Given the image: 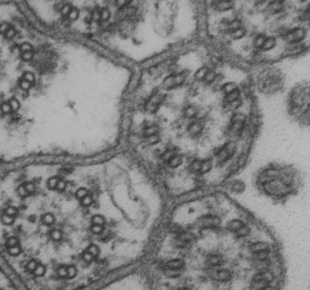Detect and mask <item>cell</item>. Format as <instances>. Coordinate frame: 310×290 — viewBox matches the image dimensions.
Returning <instances> with one entry per match:
<instances>
[{"label": "cell", "mask_w": 310, "mask_h": 290, "mask_svg": "<svg viewBox=\"0 0 310 290\" xmlns=\"http://www.w3.org/2000/svg\"><path fill=\"white\" fill-rule=\"evenodd\" d=\"M254 183L259 194L273 204L285 205L302 190L304 175L294 164L274 161L257 170Z\"/></svg>", "instance_id": "1"}, {"label": "cell", "mask_w": 310, "mask_h": 290, "mask_svg": "<svg viewBox=\"0 0 310 290\" xmlns=\"http://www.w3.org/2000/svg\"><path fill=\"white\" fill-rule=\"evenodd\" d=\"M286 104L293 121L301 127H310V81H301L291 87Z\"/></svg>", "instance_id": "2"}, {"label": "cell", "mask_w": 310, "mask_h": 290, "mask_svg": "<svg viewBox=\"0 0 310 290\" xmlns=\"http://www.w3.org/2000/svg\"><path fill=\"white\" fill-rule=\"evenodd\" d=\"M285 82V73L279 67L267 65L257 76V88L265 95H274L283 91Z\"/></svg>", "instance_id": "3"}, {"label": "cell", "mask_w": 310, "mask_h": 290, "mask_svg": "<svg viewBox=\"0 0 310 290\" xmlns=\"http://www.w3.org/2000/svg\"><path fill=\"white\" fill-rule=\"evenodd\" d=\"M308 35V29L302 25H298L295 26H291L285 31L281 35V38L285 42L286 45L300 44L306 42V39Z\"/></svg>", "instance_id": "4"}, {"label": "cell", "mask_w": 310, "mask_h": 290, "mask_svg": "<svg viewBox=\"0 0 310 290\" xmlns=\"http://www.w3.org/2000/svg\"><path fill=\"white\" fill-rule=\"evenodd\" d=\"M310 47V44L307 42H303L300 44L286 45V47L283 51V56L286 57H296L307 51Z\"/></svg>", "instance_id": "5"}, {"label": "cell", "mask_w": 310, "mask_h": 290, "mask_svg": "<svg viewBox=\"0 0 310 290\" xmlns=\"http://www.w3.org/2000/svg\"><path fill=\"white\" fill-rule=\"evenodd\" d=\"M186 75L184 73H179L178 75H173V76H170L169 78H167L163 83V86L165 88H172L174 86H177V85H180L181 83H182L185 80Z\"/></svg>", "instance_id": "6"}, {"label": "cell", "mask_w": 310, "mask_h": 290, "mask_svg": "<svg viewBox=\"0 0 310 290\" xmlns=\"http://www.w3.org/2000/svg\"><path fill=\"white\" fill-rule=\"evenodd\" d=\"M220 219L218 217H213V216H206L199 219V226L202 228H213L218 225H220Z\"/></svg>", "instance_id": "7"}, {"label": "cell", "mask_w": 310, "mask_h": 290, "mask_svg": "<svg viewBox=\"0 0 310 290\" xmlns=\"http://www.w3.org/2000/svg\"><path fill=\"white\" fill-rule=\"evenodd\" d=\"M278 36H276L274 35L271 36H268L267 38L264 41L262 46L260 48V51L262 52H268V51H272L276 48V46L278 45Z\"/></svg>", "instance_id": "8"}, {"label": "cell", "mask_w": 310, "mask_h": 290, "mask_svg": "<svg viewBox=\"0 0 310 290\" xmlns=\"http://www.w3.org/2000/svg\"><path fill=\"white\" fill-rule=\"evenodd\" d=\"M235 277V272L231 269L223 268L217 272V278L221 281H229L232 280Z\"/></svg>", "instance_id": "9"}, {"label": "cell", "mask_w": 310, "mask_h": 290, "mask_svg": "<svg viewBox=\"0 0 310 290\" xmlns=\"http://www.w3.org/2000/svg\"><path fill=\"white\" fill-rule=\"evenodd\" d=\"M267 36H268V35H266V34H264V33H260V34H258V35H257L255 36V38H254V40H253L254 47L256 49L260 50L262 44H263L264 41H265V39L267 38Z\"/></svg>", "instance_id": "10"}, {"label": "cell", "mask_w": 310, "mask_h": 290, "mask_svg": "<svg viewBox=\"0 0 310 290\" xmlns=\"http://www.w3.org/2000/svg\"><path fill=\"white\" fill-rule=\"evenodd\" d=\"M167 266L169 269H175V270H180L183 266H184V262L181 259H172L167 263Z\"/></svg>", "instance_id": "11"}, {"label": "cell", "mask_w": 310, "mask_h": 290, "mask_svg": "<svg viewBox=\"0 0 310 290\" xmlns=\"http://www.w3.org/2000/svg\"><path fill=\"white\" fill-rule=\"evenodd\" d=\"M202 130V125L199 122H193L191 126L189 128V133L191 135H197L199 134V133H200V131Z\"/></svg>", "instance_id": "12"}, {"label": "cell", "mask_w": 310, "mask_h": 290, "mask_svg": "<svg viewBox=\"0 0 310 290\" xmlns=\"http://www.w3.org/2000/svg\"><path fill=\"white\" fill-rule=\"evenodd\" d=\"M239 91L238 89H236L235 91H233V92H231L230 94H227V98H226V102L228 104H230L232 103V102L236 101L239 98Z\"/></svg>", "instance_id": "13"}, {"label": "cell", "mask_w": 310, "mask_h": 290, "mask_svg": "<svg viewBox=\"0 0 310 290\" xmlns=\"http://www.w3.org/2000/svg\"><path fill=\"white\" fill-rule=\"evenodd\" d=\"M182 162V158L179 155H174L170 160L169 161V165L172 168L179 167Z\"/></svg>", "instance_id": "14"}, {"label": "cell", "mask_w": 310, "mask_h": 290, "mask_svg": "<svg viewBox=\"0 0 310 290\" xmlns=\"http://www.w3.org/2000/svg\"><path fill=\"white\" fill-rule=\"evenodd\" d=\"M245 35H246V29L244 27H240L237 30L230 32V36H232V38H235V39H239L241 37H243Z\"/></svg>", "instance_id": "15"}, {"label": "cell", "mask_w": 310, "mask_h": 290, "mask_svg": "<svg viewBox=\"0 0 310 290\" xmlns=\"http://www.w3.org/2000/svg\"><path fill=\"white\" fill-rule=\"evenodd\" d=\"M242 27V24H241V21L239 20H233L231 21L229 24H228V27L227 29H228L230 32H233L235 30L239 29V28Z\"/></svg>", "instance_id": "16"}, {"label": "cell", "mask_w": 310, "mask_h": 290, "mask_svg": "<svg viewBox=\"0 0 310 290\" xmlns=\"http://www.w3.org/2000/svg\"><path fill=\"white\" fill-rule=\"evenodd\" d=\"M222 89H223L224 93L228 94H230L231 92H233V91H235L238 88H237V84L236 83H233V82H230V83H226L225 85H224Z\"/></svg>", "instance_id": "17"}, {"label": "cell", "mask_w": 310, "mask_h": 290, "mask_svg": "<svg viewBox=\"0 0 310 290\" xmlns=\"http://www.w3.org/2000/svg\"><path fill=\"white\" fill-rule=\"evenodd\" d=\"M212 167V163L210 161H202V166H200V170H199V172L200 173H205V172H208L209 170H210Z\"/></svg>", "instance_id": "18"}, {"label": "cell", "mask_w": 310, "mask_h": 290, "mask_svg": "<svg viewBox=\"0 0 310 290\" xmlns=\"http://www.w3.org/2000/svg\"><path fill=\"white\" fill-rule=\"evenodd\" d=\"M244 189H245V184L242 182V181H236V182H234L232 185V190L234 192L240 193L244 190Z\"/></svg>", "instance_id": "19"}, {"label": "cell", "mask_w": 310, "mask_h": 290, "mask_svg": "<svg viewBox=\"0 0 310 290\" xmlns=\"http://www.w3.org/2000/svg\"><path fill=\"white\" fill-rule=\"evenodd\" d=\"M158 131H159V128H158L157 126H155V125H152V126L148 127V128L144 131V135L146 136V137H150V136L157 134Z\"/></svg>", "instance_id": "20"}, {"label": "cell", "mask_w": 310, "mask_h": 290, "mask_svg": "<svg viewBox=\"0 0 310 290\" xmlns=\"http://www.w3.org/2000/svg\"><path fill=\"white\" fill-rule=\"evenodd\" d=\"M42 221L45 225H52L55 222V217L50 213L44 214L42 217Z\"/></svg>", "instance_id": "21"}, {"label": "cell", "mask_w": 310, "mask_h": 290, "mask_svg": "<svg viewBox=\"0 0 310 290\" xmlns=\"http://www.w3.org/2000/svg\"><path fill=\"white\" fill-rule=\"evenodd\" d=\"M234 3L233 2H218L217 3V7H219L220 10H228L233 7Z\"/></svg>", "instance_id": "22"}, {"label": "cell", "mask_w": 310, "mask_h": 290, "mask_svg": "<svg viewBox=\"0 0 310 290\" xmlns=\"http://www.w3.org/2000/svg\"><path fill=\"white\" fill-rule=\"evenodd\" d=\"M57 276L62 278H67V266H60L56 270Z\"/></svg>", "instance_id": "23"}, {"label": "cell", "mask_w": 310, "mask_h": 290, "mask_svg": "<svg viewBox=\"0 0 310 290\" xmlns=\"http://www.w3.org/2000/svg\"><path fill=\"white\" fill-rule=\"evenodd\" d=\"M209 73V70L208 68L206 67H202L196 73V75H195V76H196L197 79H199V80H202V79H204L205 76L207 75V73Z\"/></svg>", "instance_id": "24"}, {"label": "cell", "mask_w": 310, "mask_h": 290, "mask_svg": "<svg viewBox=\"0 0 310 290\" xmlns=\"http://www.w3.org/2000/svg\"><path fill=\"white\" fill-rule=\"evenodd\" d=\"M21 252H22V249H21V248H20L19 245H16V246H15V247H12V248H8V253H9L11 256H13V257H16V256L20 255Z\"/></svg>", "instance_id": "25"}, {"label": "cell", "mask_w": 310, "mask_h": 290, "mask_svg": "<svg viewBox=\"0 0 310 290\" xmlns=\"http://www.w3.org/2000/svg\"><path fill=\"white\" fill-rule=\"evenodd\" d=\"M14 217H12V216H9V215H7V214H4L2 217H1V221L2 223L5 224V225H11L14 223Z\"/></svg>", "instance_id": "26"}, {"label": "cell", "mask_w": 310, "mask_h": 290, "mask_svg": "<svg viewBox=\"0 0 310 290\" xmlns=\"http://www.w3.org/2000/svg\"><path fill=\"white\" fill-rule=\"evenodd\" d=\"M77 275V269L74 266H67V278H73Z\"/></svg>", "instance_id": "27"}, {"label": "cell", "mask_w": 310, "mask_h": 290, "mask_svg": "<svg viewBox=\"0 0 310 290\" xmlns=\"http://www.w3.org/2000/svg\"><path fill=\"white\" fill-rule=\"evenodd\" d=\"M105 223V219L101 215H95L93 218V224L94 225H100L102 226Z\"/></svg>", "instance_id": "28"}, {"label": "cell", "mask_w": 310, "mask_h": 290, "mask_svg": "<svg viewBox=\"0 0 310 290\" xmlns=\"http://www.w3.org/2000/svg\"><path fill=\"white\" fill-rule=\"evenodd\" d=\"M50 236L52 238V240H54L55 241H58L62 238V232L59 229H54L53 231L51 232Z\"/></svg>", "instance_id": "29"}, {"label": "cell", "mask_w": 310, "mask_h": 290, "mask_svg": "<svg viewBox=\"0 0 310 290\" xmlns=\"http://www.w3.org/2000/svg\"><path fill=\"white\" fill-rule=\"evenodd\" d=\"M88 195V191L86 189H84V188H81V189H79L76 193H75V196L77 198H80V200H83V198L84 197H86Z\"/></svg>", "instance_id": "30"}, {"label": "cell", "mask_w": 310, "mask_h": 290, "mask_svg": "<svg viewBox=\"0 0 310 290\" xmlns=\"http://www.w3.org/2000/svg\"><path fill=\"white\" fill-rule=\"evenodd\" d=\"M198 114V110L194 107H189L185 111V115L187 117H194Z\"/></svg>", "instance_id": "31"}, {"label": "cell", "mask_w": 310, "mask_h": 290, "mask_svg": "<svg viewBox=\"0 0 310 290\" xmlns=\"http://www.w3.org/2000/svg\"><path fill=\"white\" fill-rule=\"evenodd\" d=\"M221 258L219 256H211L209 258V263L210 265H220L221 263Z\"/></svg>", "instance_id": "32"}, {"label": "cell", "mask_w": 310, "mask_h": 290, "mask_svg": "<svg viewBox=\"0 0 310 290\" xmlns=\"http://www.w3.org/2000/svg\"><path fill=\"white\" fill-rule=\"evenodd\" d=\"M100 17L102 21H106L110 17V11L108 8H102L100 11Z\"/></svg>", "instance_id": "33"}, {"label": "cell", "mask_w": 310, "mask_h": 290, "mask_svg": "<svg viewBox=\"0 0 310 290\" xmlns=\"http://www.w3.org/2000/svg\"><path fill=\"white\" fill-rule=\"evenodd\" d=\"M87 251H88V252H90V253H91V254L93 255L94 257L95 258V257H97V256L99 255V253H100V249H99V248L97 247L96 245H91V246L88 248Z\"/></svg>", "instance_id": "34"}, {"label": "cell", "mask_w": 310, "mask_h": 290, "mask_svg": "<svg viewBox=\"0 0 310 290\" xmlns=\"http://www.w3.org/2000/svg\"><path fill=\"white\" fill-rule=\"evenodd\" d=\"M59 179L56 177H52L48 180L47 181V185L50 189H56V185L58 183Z\"/></svg>", "instance_id": "35"}, {"label": "cell", "mask_w": 310, "mask_h": 290, "mask_svg": "<svg viewBox=\"0 0 310 290\" xmlns=\"http://www.w3.org/2000/svg\"><path fill=\"white\" fill-rule=\"evenodd\" d=\"M8 103H9V104H10V106H11V109L14 110V111H16V110L19 108V106H20L19 102H18V100H17L16 98H11V99L9 100Z\"/></svg>", "instance_id": "36"}, {"label": "cell", "mask_w": 310, "mask_h": 290, "mask_svg": "<svg viewBox=\"0 0 310 290\" xmlns=\"http://www.w3.org/2000/svg\"><path fill=\"white\" fill-rule=\"evenodd\" d=\"M16 245H18V240L16 238V237H10L7 241V248H12V247H15Z\"/></svg>", "instance_id": "37"}, {"label": "cell", "mask_w": 310, "mask_h": 290, "mask_svg": "<svg viewBox=\"0 0 310 290\" xmlns=\"http://www.w3.org/2000/svg\"><path fill=\"white\" fill-rule=\"evenodd\" d=\"M200 166H202V161H195L191 163V170L193 172H199L200 170Z\"/></svg>", "instance_id": "38"}, {"label": "cell", "mask_w": 310, "mask_h": 290, "mask_svg": "<svg viewBox=\"0 0 310 290\" xmlns=\"http://www.w3.org/2000/svg\"><path fill=\"white\" fill-rule=\"evenodd\" d=\"M72 8H73V7H71V5H69V4L64 5L62 7V8H61V13H62V15H68L69 13L71 12Z\"/></svg>", "instance_id": "39"}, {"label": "cell", "mask_w": 310, "mask_h": 290, "mask_svg": "<svg viewBox=\"0 0 310 290\" xmlns=\"http://www.w3.org/2000/svg\"><path fill=\"white\" fill-rule=\"evenodd\" d=\"M94 256L92 255L90 252H88L87 250H86V251H84V253L83 254V259L85 261V262H87V263L92 262V261L94 260Z\"/></svg>", "instance_id": "40"}, {"label": "cell", "mask_w": 310, "mask_h": 290, "mask_svg": "<svg viewBox=\"0 0 310 290\" xmlns=\"http://www.w3.org/2000/svg\"><path fill=\"white\" fill-rule=\"evenodd\" d=\"M23 79H25V80L32 83L34 80V73L32 72H25L24 75H23Z\"/></svg>", "instance_id": "41"}, {"label": "cell", "mask_w": 310, "mask_h": 290, "mask_svg": "<svg viewBox=\"0 0 310 290\" xmlns=\"http://www.w3.org/2000/svg\"><path fill=\"white\" fill-rule=\"evenodd\" d=\"M92 203H93V198H92V196H90V195H87L82 200V204L84 207H88V206L92 205Z\"/></svg>", "instance_id": "42"}, {"label": "cell", "mask_w": 310, "mask_h": 290, "mask_svg": "<svg viewBox=\"0 0 310 290\" xmlns=\"http://www.w3.org/2000/svg\"><path fill=\"white\" fill-rule=\"evenodd\" d=\"M78 15H79L78 9L75 8V7H73V8H72L71 12L69 13L68 16H69V18H70L71 20H74V19H76L78 17Z\"/></svg>", "instance_id": "43"}, {"label": "cell", "mask_w": 310, "mask_h": 290, "mask_svg": "<svg viewBox=\"0 0 310 290\" xmlns=\"http://www.w3.org/2000/svg\"><path fill=\"white\" fill-rule=\"evenodd\" d=\"M20 50L23 51V52H26V51H32V45L31 44L27 43V42H25V43H22L20 44Z\"/></svg>", "instance_id": "44"}, {"label": "cell", "mask_w": 310, "mask_h": 290, "mask_svg": "<svg viewBox=\"0 0 310 290\" xmlns=\"http://www.w3.org/2000/svg\"><path fill=\"white\" fill-rule=\"evenodd\" d=\"M1 110L4 113H8L10 112V111L12 110L11 109V106L9 104L8 102H4V103L1 104Z\"/></svg>", "instance_id": "45"}, {"label": "cell", "mask_w": 310, "mask_h": 290, "mask_svg": "<svg viewBox=\"0 0 310 290\" xmlns=\"http://www.w3.org/2000/svg\"><path fill=\"white\" fill-rule=\"evenodd\" d=\"M17 213V209L16 207H8L5 209V214L7 215H9V216H12V217H14V216Z\"/></svg>", "instance_id": "46"}, {"label": "cell", "mask_w": 310, "mask_h": 290, "mask_svg": "<svg viewBox=\"0 0 310 290\" xmlns=\"http://www.w3.org/2000/svg\"><path fill=\"white\" fill-rule=\"evenodd\" d=\"M21 56H22V58L24 60H30L34 56V52H33V51H26V52H23Z\"/></svg>", "instance_id": "47"}, {"label": "cell", "mask_w": 310, "mask_h": 290, "mask_svg": "<svg viewBox=\"0 0 310 290\" xmlns=\"http://www.w3.org/2000/svg\"><path fill=\"white\" fill-rule=\"evenodd\" d=\"M166 275L170 277H176L180 275L179 270H175V269H168L166 271Z\"/></svg>", "instance_id": "48"}, {"label": "cell", "mask_w": 310, "mask_h": 290, "mask_svg": "<svg viewBox=\"0 0 310 290\" xmlns=\"http://www.w3.org/2000/svg\"><path fill=\"white\" fill-rule=\"evenodd\" d=\"M159 140H160V137L157 134H155V135H152V136H150V137H148L147 141L150 144H154V143H158Z\"/></svg>", "instance_id": "49"}, {"label": "cell", "mask_w": 310, "mask_h": 290, "mask_svg": "<svg viewBox=\"0 0 310 290\" xmlns=\"http://www.w3.org/2000/svg\"><path fill=\"white\" fill-rule=\"evenodd\" d=\"M25 188L26 190L28 193H31V192H34V189H36V186H34V184L33 182H26L25 185Z\"/></svg>", "instance_id": "50"}, {"label": "cell", "mask_w": 310, "mask_h": 290, "mask_svg": "<svg viewBox=\"0 0 310 290\" xmlns=\"http://www.w3.org/2000/svg\"><path fill=\"white\" fill-rule=\"evenodd\" d=\"M20 86H21V88H23L24 90H27V89L30 88L31 83L25 80V79H22V80L20 81Z\"/></svg>", "instance_id": "51"}, {"label": "cell", "mask_w": 310, "mask_h": 290, "mask_svg": "<svg viewBox=\"0 0 310 290\" xmlns=\"http://www.w3.org/2000/svg\"><path fill=\"white\" fill-rule=\"evenodd\" d=\"M92 231L95 233V234H100V233L103 231V227L100 225H94L92 227Z\"/></svg>", "instance_id": "52"}, {"label": "cell", "mask_w": 310, "mask_h": 290, "mask_svg": "<svg viewBox=\"0 0 310 290\" xmlns=\"http://www.w3.org/2000/svg\"><path fill=\"white\" fill-rule=\"evenodd\" d=\"M9 25H8V23H7V22H3V23H1V24H0V33H1V34H5V32H7L8 29H9Z\"/></svg>", "instance_id": "53"}, {"label": "cell", "mask_w": 310, "mask_h": 290, "mask_svg": "<svg viewBox=\"0 0 310 290\" xmlns=\"http://www.w3.org/2000/svg\"><path fill=\"white\" fill-rule=\"evenodd\" d=\"M65 187H66L65 181L64 180H59L58 183H57V185H56V189L58 190H63L65 189Z\"/></svg>", "instance_id": "54"}, {"label": "cell", "mask_w": 310, "mask_h": 290, "mask_svg": "<svg viewBox=\"0 0 310 290\" xmlns=\"http://www.w3.org/2000/svg\"><path fill=\"white\" fill-rule=\"evenodd\" d=\"M204 79L206 80V82L210 83V82H212V81H213L214 79H215V73H214L213 72H209L208 73H207V75L205 76Z\"/></svg>", "instance_id": "55"}, {"label": "cell", "mask_w": 310, "mask_h": 290, "mask_svg": "<svg viewBox=\"0 0 310 290\" xmlns=\"http://www.w3.org/2000/svg\"><path fill=\"white\" fill-rule=\"evenodd\" d=\"M17 191H18L19 195H20V196H22V197H25V196H26V195L28 194V192L26 191V188H25V186H24V185L19 186V187H18V190H17Z\"/></svg>", "instance_id": "56"}, {"label": "cell", "mask_w": 310, "mask_h": 290, "mask_svg": "<svg viewBox=\"0 0 310 290\" xmlns=\"http://www.w3.org/2000/svg\"><path fill=\"white\" fill-rule=\"evenodd\" d=\"M15 33H16L15 28H14V27H9V29H8L7 32H5V37H7V38H11V37H13V36H14V35H15Z\"/></svg>", "instance_id": "57"}]
</instances>
